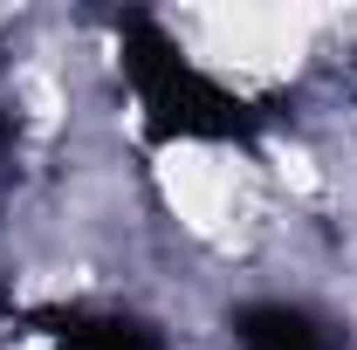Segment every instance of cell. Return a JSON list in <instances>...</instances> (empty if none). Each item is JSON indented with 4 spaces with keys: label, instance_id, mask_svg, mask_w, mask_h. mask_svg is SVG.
Wrapping results in <instances>:
<instances>
[{
    "label": "cell",
    "instance_id": "1",
    "mask_svg": "<svg viewBox=\"0 0 357 350\" xmlns=\"http://www.w3.org/2000/svg\"><path fill=\"white\" fill-rule=\"evenodd\" d=\"M241 350H337V337L296 303H248L234 316Z\"/></svg>",
    "mask_w": 357,
    "mask_h": 350
}]
</instances>
